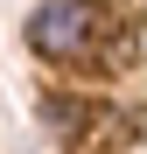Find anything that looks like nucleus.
<instances>
[{
    "label": "nucleus",
    "mask_w": 147,
    "mask_h": 154,
    "mask_svg": "<svg viewBox=\"0 0 147 154\" xmlns=\"http://www.w3.org/2000/svg\"><path fill=\"white\" fill-rule=\"evenodd\" d=\"M105 28H112L105 0H35V14L21 21V42L42 63H91Z\"/></svg>",
    "instance_id": "obj_1"
}]
</instances>
